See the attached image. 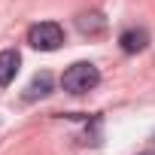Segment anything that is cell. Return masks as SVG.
<instances>
[{"label":"cell","mask_w":155,"mask_h":155,"mask_svg":"<svg viewBox=\"0 0 155 155\" xmlns=\"http://www.w3.org/2000/svg\"><path fill=\"white\" fill-rule=\"evenodd\" d=\"M97 82H101V73L91 61H76L61 76V88L67 94H88L91 88H97Z\"/></svg>","instance_id":"6da1fadb"},{"label":"cell","mask_w":155,"mask_h":155,"mask_svg":"<svg viewBox=\"0 0 155 155\" xmlns=\"http://www.w3.org/2000/svg\"><path fill=\"white\" fill-rule=\"evenodd\" d=\"M28 43L34 49H40V52H55L64 43V28L58 21H37L28 31Z\"/></svg>","instance_id":"7a4b0ae2"},{"label":"cell","mask_w":155,"mask_h":155,"mask_svg":"<svg viewBox=\"0 0 155 155\" xmlns=\"http://www.w3.org/2000/svg\"><path fill=\"white\" fill-rule=\"evenodd\" d=\"M18 64H21V55L15 49H6V52H0V88H6L12 79H15V73H18Z\"/></svg>","instance_id":"3957f363"},{"label":"cell","mask_w":155,"mask_h":155,"mask_svg":"<svg viewBox=\"0 0 155 155\" xmlns=\"http://www.w3.org/2000/svg\"><path fill=\"white\" fill-rule=\"evenodd\" d=\"M119 46L128 52V55H134V52H143L146 46H149V34L143 31V28H131V31H125L122 37H119Z\"/></svg>","instance_id":"277c9868"},{"label":"cell","mask_w":155,"mask_h":155,"mask_svg":"<svg viewBox=\"0 0 155 155\" xmlns=\"http://www.w3.org/2000/svg\"><path fill=\"white\" fill-rule=\"evenodd\" d=\"M49 91H52V76L49 73H37L31 79V85L25 88V97L28 101H37V97H46Z\"/></svg>","instance_id":"5b68a950"},{"label":"cell","mask_w":155,"mask_h":155,"mask_svg":"<svg viewBox=\"0 0 155 155\" xmlns=\"http://www.w3.org/2000/svg\"><path fill=\"white\" fill-rule=\"evenodd\" d=\"M76 25H79V31H82V34H101L107 21H104L97 12H91V15H79V18H76Z\"/></svg>","instance_id":"8992f818"},{"label":"cell","mask_w":155,"mask_h":155,"mask_svg":"<svg viewBox=\"0 0 155 155\" xmlns=\"http://www.w3.org/2000/svg\"><path fill=\"white\" fill-rule=\"evenodd\" d=\"M143 155H155V152H143Z\"/></svg>","instance_id":"52a82bcc"}]
</instances>
